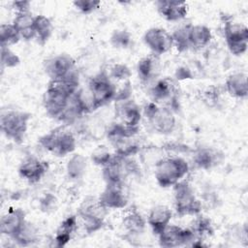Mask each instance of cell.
Masks as SVG:
<instances>
[{"label":"cell","instance_id":"7a4b0ae2","mask_svg":"<svg viewBox=\"0 0 248 248\" xmlns=\"http://www.w3.org/2000/svg\"><path fill=\"white\" fill-rule=\"evenodd\" d=\"M39 144L54 156L65 157L76 150L77 139L68 126L62 125L42 136L39 139Z\"/></svg>","mask_w":248,"mask_h":248},{"label":"cell","instance_id":"9c48e42d","mask_svg":"<svg viewBox=\"0 0 248 248\" xmlns=\"http://www.w3.org/2000/svg\"><path fill=\"white\" fill-rule=\"evenodd\" d=\"M87 89L92 100L93 110L109 104L116 97V85L106 72L91 78Z\"/></svg>","mask_w":248,"mask_h":248},{"label":"cell","instance_id":"603a6c76","mask_svg":"<svg viewBox=\"0 0 248 248\" xmlns=\"http://www.w3.org/2000/svg\"><path fill=\"white\" fill-rule=\"evenodd\" d=\"M225 89L235 99H245L248 95L247 75L242 72L231 74L225 81Z\"/></svg>","mask_w":248,"mask_h":248},{"label":"cell","instance_id":"9a60e30c","mask_svg":"<svg viewBox=\"0 0 248 248\" xmlns=\"http://www.w3.org/2000/svg\"><path fill=\"white\" fill-rule=\"evenodd\" d=\"M98 199L108 210L126 207L128 204V194L125 190V184H106Z\"/></svg>","mask_w":248,"mask_h":248},{"label":"cell","instance_id":"44dd1931","mask_svg":"<svg viewBox=\"0 0 248 248\" xmlns=\"http://www.w3.org/2000/svg\"><path fill=\"white\" fill-rule=\"evenodd\" d=\"M139 78L143 83H152L159 74V62L157 55L151 54L140 58L137 65Z\"/></svg>","mask_w":248,"mask_h":248},{"label":"cell","instance_id":"ac0fdd59","mask_svg":"<svg viewBox=\"0 0 248 248\" xmlns=\"http://www.w3.org/2000/svg\"><path fill=\"white\" fill-rule=\"evenodd\" d=\"M151 102L170 108V102L174 101V87L168 79H156L149 89Z\"/></svg>","mask_w":248,"mask_h":248},{"label":"cell","instance_id":"484cf974","mask_svg":"<svg viewBox=\"0 0 248 248\" xmlns=\"http://www.w3.org/2000/svg\"><path fill=\"white\" fill-rule=\"evenodd\" d=\"M224 38L227 46L238 43H248V28L243 23L227 20L224 25Z\"/></svg>","mask_w":248,"mask_h":248},{"label":"cell","instance_id":"8992f818","mask_svg":"<svg viewBox=\"0 0 248 248\" xmlns=\"http://www.w3.org/2000/svg\"><path fill=\"white\" fill-rule=\"evenodd\" d=\"M108 211L98 198L88 197L80 203L77 216L80 219L83 230L87 233H92L103 228Z\"/></svg>","mask_w":248,"mask_h":248},{"label":"cell","instance_id":"8fae6325","mask_svg":"<svg viewBox=\"0 0 248 248\" xmlns=\"http://www.w3.org/2000/svg\"><path fill=\"white\" fill-rule=\"evenodd\" d=\"M143 42L152 54L157 56L167 53L173 46L171 33L162 27H152L146 30L143 35Z\"/></svg>","mask_w":248,"mask_h":248},{"label":"cell","instance_id":"f1b7e54d","mask_svg":"<svg viewBox=\"0 0 248 248\" xmlns=\"http://www.w3.org/2000/svg\"><path fill=\"white\" fill-rule=\"evenodd\" d=\"M12 239L19 246H31L39 240V230L33 223L26 220Z\"/></svg>","mask_w":248,"mask_h":248},{"label":"cell","instance_id":"d6986e66","mask_svg":"<svg viewBox=\"0 0 248 248\" xmlns=\"http://www.w3.org/2000/svg\"><path fill=\"white\" fill-rule=\"evenodd\" d=\"M26 221V213L21 208H14L9 210L1 217L0 232L12 238Z\"/></svg>","mask_w":248,"mask_h":248},{"label":"cell","instance_id":"ba28073f","mask_svg":"<svg viewBox=\"0 0 248 248\" xmlns=\"http://www.w3.org/2000/svg\"><path fill=\"white\" fill-rule=\"evenodd\" d=\"M143 114L150 127L160 135H170L176 127L173 110L168 107L149 102L143 108Z\"/></svg>","mask_w":248,"mask_h":248},{"label":"cell","instance_id":"f546056e","mask_svg":"<svg viewBox=\"0 0 248 248\" xmlns=\"http://www.w3.org/2000/svg\"><path fill=\"white\" fill-rule=\"evenodd\" d=\"M34 30L36 41L41 46H44L52 35L53 25L47 16L44 15H38L35 16Z\"/></svg>","mask_w":248,"mask_h":248},{"label":"cell","instance_id":"83f0119b","mask_svg":"<svg viewBox=\"0 0 248 248\" xmlns=\"http://www.w3.org/2000/svg\"><path fill=\"white\" fill-rule=\"evenodd\" d=\"M87 170V159L79 153H74L66 164V173L68 178L74 181L81 179Z\"/></svg>","mask_w":248,"mask_h":248},{"label":"cell","instance_id":"52a82bcc","mask_svg":"<svg viewBox=\"0 0 248 248\" xmlns=\"http://www.w3.org/2000/svg\"><path fill=\"white\" fill-rule=\"evenodd\" d=\"M140 172V167L133 157H122L116 155L112 160L102 168V177L106 184H125L130 175Z\"/></svg>","mask_w":248,"mask_h":248},{"label":"cell","instance_id":"e575fe53","mask_svg":"<svg viewBox=\"0 0 248 248\" xmlns=\"http://www.w3.org/2000/svg\"><path fill=\"white\" fill-rule=\"evenodd\" d=\"M107 74L113 82L125 81V80H128L129 78L131 77L130 69L126 65L121 64V63H116V64H113L112 66H110L109 70Z\"/></svg>","mask_w":248,"mask_h":248},{"label":"cell","instance_id":"74e56055","mask_svg":"<svg viewBox=\"0 0 248 248\" xmlns=\"http://www.w3.org/2000/svg\"><path fill=\"white\" fill-rule=\"evenodd\" d=\"M74 7L83 15H89L101 6V2L97 0H76L73 2Z\"/></svg>","mask_w":248,"mask_h":248},{"label":"cell","instance_id":"5bb4252c","mask_svg":"<svg viewBox=\"0 0 248 248\" xmlns=\"http://www.w3.org/2000/svg\"><path fill=\"white\" fill-rule=\"evenodd\" d=\"M46 162L36 156H28L18 167L19 176L30 184H36L42 180L47 171Z\"/></svg>","mask_w":248,"mask_h":248},{"label":"cell","instance_id":"f35d334b","mask_svg":"<svg viewBox=\"0 0 248 248\" xmlns=\"http://www.w3.org/2000/svg\"><path fill=\"white\" fill-rule=\"evenodd\" d=\"M31 3L26 0H21V1H15L12 3V9L15 11L16 14L18 13H26V12H31Z\"/></svg>","mask_w":248,"mask_h":248},{"label":"cell","instance_id":"8d00e7d4","mask_svg":"<svg viewBox=\"0 0 248 248\" xmlns=\"http://www.w3.org/2000/svg\"><path fill=\"white\" fill-rule=\"evenodd\" d=\"M20 63L18 55L9 46H1V65L2 68H15Z\"/></svg>","mask_w":248,"mask_h":248},{"label":"cell","instance_id":"ffe728a7","mask_svg":"<svg viewBox=\"0 0 248 248\" xmlns=\"http://www.w3.org/2000/svg\"><path fill=\"white\" fill-rule=\"evenodd\" d=\"M172 218V211L169 206L159 204L152 207L147 216V224L152 232L158 236L164 229L170 223Z\"/></svg>","mask_w":248,"mask_h":248},{"label":"cell","instance_id":"7c38bea8","mask_svg":"<svg viewBox=\"0 0 248 248\" xmlns=\"http://www.w3.org/2000/svg\"><path fill=\"white\" fill-rule=\"evenodd\" d=\"M115 116L118 123L133 129H139L141 120V109L131 98L116 101Z\"/></svg>","mask_w":248,"mask_h":248},{"label":"cell","instance_id":"cb8c5ba5","mask_svg":"<svg viewBox=\"0 0 248 248\" xmlns=\"http://www.w3.org/2000/svg\"><path fill=\"white\" fill-rule=\"evenodd\" d=\"M78 218L77 215L67 216L59 225L55 232L54 242L56 247H64L71 240L74 232L77 231Z\"/></svg>","mask_w":248,"mask_h":248},{"label":"cell","instance_id":"30bf717a","mask_svg":"<svg viewBox=\"0 0 248 248\" xmlns=\"http://www.w3.org/2000/svg\"><path fill=\"white\" fill-rule=\"evenodd\" d=\"M158 238L160 245L168 248L191 246L196 239H199L190 228H182L171 224H169L158 235Z\"/></svg>","mask_w":248,"mask_h":248},{"label":"cell","instance_id":"e0dca14e","mask_svg":"<svg viewBox=\"0 0 248 248\" xmlns=\"http://www.w3.org/2000/svg\"><path fill=\"white\" fill-rule=\"evenodd\" d=\"M160 16L168 21H179L187 16L188 4L183 1L159 0L155 2Z\"/></svg>","mask_w":248,"mask_h":248},{"label":"cell","instance_id":"4316f807","mask_svg":"<svg viewBox=\"0 0 248 248\" xmlns=\"http://www.w3.org/2000/svg\"><path fill=\"white\" fill-rule=\"evenodd\" d=\"M35 16H33L31 12L18 13L16 14V16L12 22L18 31L20 38L24 41L35 39Z\"/></svg>","mask_w":248,"mask_h":248},{"label":"cell","instance_id":"2e32d148","mask_svg":"<svg viewBox=\"0 0 248 248\" xmlns=\"http://www.w3.org/2000/svg\"><path fill=\"white\" fill-rule=\"evenodd\" d=\"M224 158V153L218 148L213 146H201L194 151L193 163L198 169L209 170L221 165Z\"/></svg>","mask_w":248,"mask_h":248},{"label":"cell","instance_id":"3957f363","mask_svg":"<svg viewBox=\"0 0 248 248\" xmlns=\"http://www.w3.org/2000/svg\"><path fill=\"white\" fill-rule=\"evenodd\" d=\"M31 114L19 109H2L0 115V128L4 136L16 143L24 140L28 130Z\"/></svg>","mask_w":248,"mask_h":248},{"label":"cell","instance_id":"d4e9b609","mask_svg":"<svg viewBox=\"0 0 248 248\" xmlns=\"http://www.w3.org/2000/svg\"><path fill=\"white\" fill-rule=\"evenodd\" d=\"M121 225L130 236L141 234L146 226V221L137 209H129L122 217Z\"/></svg>","mask_w":248,"mask_h":248},{"label":"cell","instance_id":"4fadbf2b","mask_svg":"<svg viewBox=\"0 0 248 248\" xmlns=\"http://www.w3.org/2000/svg\"><path fill=\"white\" fill-rule=\"evenodd\" d=\"M76 67L74 58L68 53H59L44 61V70L50 79L61 78Z\"/></svg>","mask_w":248,"mask_h":248},{"label":"cell","instance_id":"4dcf8cb0","mask_svg":"<svg viewBox=\"0 0 248 248\" xmlns=\"http://www.w3.org/2000/svg\"><path fill=\"white\" fill-rule=\"evenodd\" d=\"M190 229L197 238L203 240L204 237L213 234V226L210 219L205 216H198L192 223Z\"/></svg>","mask_w":248,"mask_h":248},{"label":"cell","instance_id":"836d02e7","mask_svg":"<svg viewBox=\"0 0 248 248\" xmlns=\"http://www.w3.org/2000/svg\"><path fill=\"white\" fill-rule=\"evenodd\" d=\"M114 152H111L108 147L101 145L96 147L91 153V161L94 165L101 168L108 165L113 158Z\"/></svg>","mask_w":248,"mask_h":248},{"label":"cell","instance_id":"277c9868","mask_svg":"<svg viewBox=\"0 0 248 248\" xmlns=\"http://www.w3.org/2000/svg\"><path fill=\"white\" fill-rule=\"evenodd\" d=\"M72 95L74 94L61 80L49 79L43 96V106L47 115L58 120Z\"/></svg>","mask_w":248,"mask_h":248},{"label":"cell","instance_id":"7402d4cb","mask_svg":"<svg viewBox=\"0 0 248 248\" xmlns=\"http://www.w3.org/2000/svg\"><path fill=\"white\" fill-rule=\"evenodd\" d=\"M212 39V32L204 24H190L189 27V47L193 50L204 48Z\"/></svg>","mask_w":248,"mask_h":248},{"label":"cell","instance_id":"d6a6232c","mask_svg":"<svg viewBox=\"0 0 248 248\" xmlns=\"http://www.w3.org/2000/svg\"><path fill=\"white\" fill-rule=\"evenodd\" d=\"M189 27H190V24L181 25L171 33L173 46L176 47V49L179 52H184L190 49L189 40H188Z\"/></svg>","mask_w":248,"mask_h":248},{"label":"cell","instance_id":"d590c367","mask_svg":"<svg viewBox=\"0 0 248 248\" xmlns=\"http://www.w3.org/2000/svg\"><path fill=\"white\" fill-rule=\"evenodd\" d=\"M131 42L132 36L126 30H114L110 36V44L116 48H126Z\"/></svg>","mask_w":248,"mask_h":248},{"label":"cell","instance_id":"1f68e13d","mask_svg":"<svg viewBox=\"0 0 248 248\" xmlns=\"http://www.w3.org/2000/svg\"><path fill=\"white\" fill-rule=\"evenodd\" d=\"M21 40L20 35L13 23H2L0 25L1 46H11Z\"/></svg>","mask_w":248,"mask_h":248},{"label":"cell","instance_id":"6da1fadb","mask_svg":"<svg viewBox=\"0 0 248 248\" xmlns=\"http://www.w3.org/2000/svg\"><path fill=\"white\" fill-rule=\"evenodd\" d=\"M189 170L190 166L185 159L179 156H170L156 162L154 175L160 187L169 188L182 180Z\"/></svg>","mask_w":248,"mask_h":248},{"label":"cell","instance_id":"5b68a950","mask_svg":"<svg viewBox=\"0 0 248 248\" xmlns=\"http://www.w3.org/2000/svg\"><path fill=\"white\" fill-rule=\"evenodd\" d=\"M172 191L174 209L179 216H197L201 213L202 203L188 181L180 180L172 186Z\"/></svg>","mask_w":248,"mask_h":248}]
</instances>
